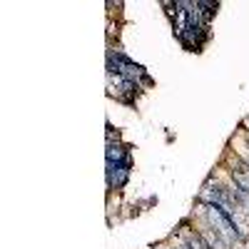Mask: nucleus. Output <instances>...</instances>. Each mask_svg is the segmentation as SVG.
<instances>
[{
  "label": "nucleus",
  "instance_id": "nucleus-2",
  "mask_svg": "<svg viewBox=\"0 0 249 249\" xmlns=\"http://www.w3.org/2000/svg\"><path fill=\"white\" fill-rule=\"evenodd\" d=\"M110 70H115L120 77L132 80V82L137 77H142V68L135 65V62H130L127 57H122V55H110Z\"/></svg>",
  "mask_w": 249,
  "mask_h": 249
},
{
  "label": "nucleus",
  "instance_id": "nucleus-3",
  "mask_svg": "<svg viewBox=\"0 0 249 249\" xmlns=\"http://www.w3.org/2000/svg\"><path fill=\"white\" fill-rule=\"evenodd\" d=\"M130 175V162H107V184L122 187Z\"/></svg>",
  "mask_w": 249,
  "mask_h": 249
},
{
  "label": "nucleus",
  "instance_id": "nucleus-1",
  "mask_svg": "<svg viewBox=\"0 0 249 249\" xmlns=\"http://www.w3.org/2000/svg\"><path fill=\"white\" fill-rule=\"evenodd\" d=\"M207 217H210V222L214 224V232H219V237H224L227 242L242 239V232H239V227L234 224V219L230 214H224L219 207L207 204Z\"/></svg>",
  "mask_w": 249,
  "mask_h": 249
},
{
  "label": "nucleus",
  "instance_id": "nucleus-4",
  "mask_svg": "<svg viewBox=\"0 0 249 249\" xmlns=\"http://www.w3.org/2000/svg\"><path fill=\"white\" fill-rule=\"evenodd\" d=\"M107 162H127V155H124V150L120 144L107 142Z\"/></svg>",
  "mask_w": 249,
  "mask_h": 249
}]
</instances>
